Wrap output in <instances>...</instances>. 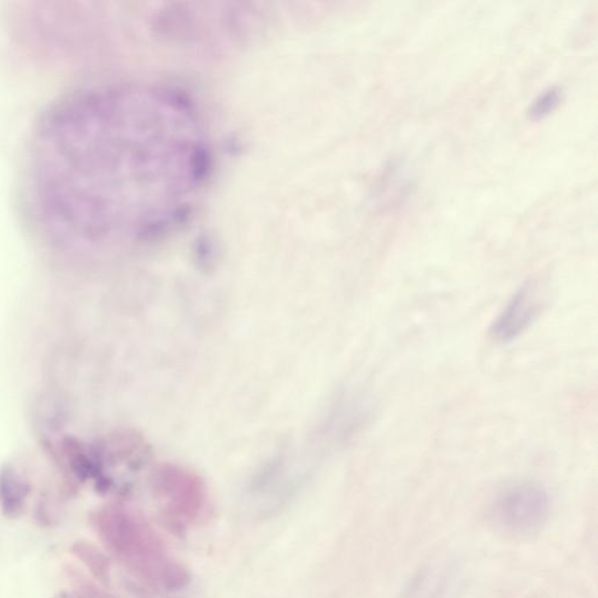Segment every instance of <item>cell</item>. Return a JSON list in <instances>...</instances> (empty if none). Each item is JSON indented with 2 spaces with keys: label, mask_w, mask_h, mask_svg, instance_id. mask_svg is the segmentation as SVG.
<instances>
[{
  "label": "cell",
  "mask_w": 598,
  "mask_h": 598,
  "mask_svg": "<svg viewBox=\"0 0 598 598\" xmlns=\"http://www.w3.org/2000/svg\"><path fill=\"white\" fill-rule=\"evenodd\" d=\"M209 163L198 116L178 94L82 88L37 123L28 198L52 243L80 255L175 223L204 185Z\"/></svg>",
  "instance_id": "1"
},
{
  "label": "cell",
  "mask_w": 598,
  "mask_h": 598,
  "mask_svg": "<svg viewBox=\"0 0 598 598\" xmlns=\"http://www.w3.org/2000/svg\"><path fill=\"white\" fill-rule=\"evenodd\" d=\"M94 524L109 551L148 585L170 592L189 585V570L143 517L124 508H107L95 515Z\"/></svg>",
  "instance_id": "2"
},
{
  "label": "cell",
  "mask_w": 598,
  "mask_h": 598,
  "mask_svg": "<svg viewBox=\"0 0 598 598\" xmlns=\"http://www.w3.org/2000/svg\"><path fill=\"white\" fill-rule=\"evenodd\" d=\"M548 491L533 481H511L496 491L485 508L488 527L512 540L531 539L544 531L551 517Z\"/></svg>",
  "instance_id": "3"
},
{
  "label": "cell",
  "mask_w": 598,
  "mask_h": 598,
  "mask_svg": "<svg viewBox=\"0 0 598 598\" xmlns=\"http://www.w3.org/2000/svg\"><path fill=\"white\" fill-rule=\"evenodd\" d=\"M153 488L172 527L185 528L204 511L206 493L198 477L179 467H163L153 476Z\"/></svg>",
  "instance_id": "4"
},
{
  "label": "cell",
  "mask_w": 598,
  "mask_h": 598,
  "mask_svg": "<svg viewBox=\"0 0 598 598\" xmlns=\"http://www.w3.org/2000/svg\"><path fill=\"white\" fill-rule=\"evenodd\" d=\"M465 573L462 562L444 556L422 565L397 598H462Z\"/></svg>",
  "instance_id": "5"
},
{
  "label": "cell",
  "mask_w": 598,
  "mask_h": 598,
  "mask_svg": "<svg viewBox=\"0 0 598 598\" xmlns=\"http://www.w3.org/2000/svg\"><path fill=\"white\" fill-rule=\"evenodd\" d=\"M544 303L539 286L526 283L511 297L491 325V336L501 344L520 338L541 315Z\"/></svg>",
  "instance_id": "6"
},
{
  "label": "cell",
  "mask_w": 598,
  "mask_h": 598,
  "mask_svg": "<svg viewBox=\"0 0 598 598\" xmlns=\"http://www.w3.org/2000/svg\"><path fill=\"white\" fill-rule=\"evenodd\" d=\"M28 494L26 485L18 479L14 474L7 471L0 478V506L8 517L18 515L24 506L25 498Z\"/></svg>",
  "instance_id": "7"
},
{
  "label": "cell",
  "mask_w": 598,
  "mask_h": 598,
  "mask_svg": "<svg viewBox=\"0 0 598 598\" xmlns=\"http://www.w3.org/2000/svg\"><path fill=\"white\" fill-rule=\"evenodd\" d=\"M74 548L78 558H81L83 562L87 563L88 567L95 571V574L101 578H105L108 575L109 567L107 558L98 549H95L87 544H78L74 546Z\"/></svg>",
  "instance_id": "8"
},
{
  "label": "cell",
  "mask_w": 598,
  "mask_h": 598,
  "mask_svg": "<svg viewBox=\"0 0 598 598\" xmlns=\"http://www.w3.org/2000/svg\"><path fill=\"white\" fill-rule=\"evenodd\" d=\"M561 98L562 90L560 88H549L532 103L529 115L533 118L544 117V115L549 114L558 107Z\"/></svg>",
  "instance_id": "9"
}]
</instances>
